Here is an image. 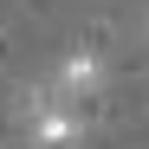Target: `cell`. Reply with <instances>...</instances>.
Returning a JSON list of instances; mask_svg holds the SVG:
<instances>
[{"instance_id":"6da1fadb","label":"cell","mask_w":149,"mask_h":149,"mask_svg":"<svg viewBox=\"0 0 149 149\" xmlns=\"http://www.w3.org/2000/svg\"><path fill=\"white\" fill-rule=\"evenodd\" d=\"M26 136H33V149H78V136H84V110L78 104H58V97H33V117H26Z\"/></svg>"},{"instance_id":"7a4b0ae2","label":"cell","mask_w":149,"mask_h":149,"mask_svg":"<svg viewBox=\"0 0 149 149\" xmlns=\"http://www.w3.org/2000/svg\"><path fill=\"white\" fill-rule=\"evenodd\" d=\"M97 91H104V58L97 52H65V65L45 84V97H58V104H91Z\"/></svg>"}]
</instances>
